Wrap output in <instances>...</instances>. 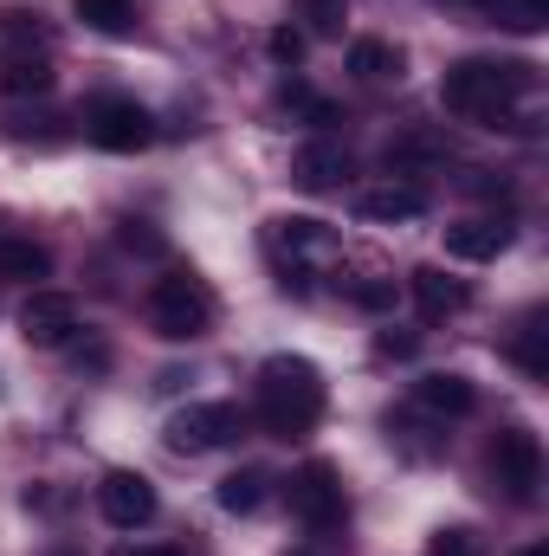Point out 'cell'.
<instances>
[{"label": "cell", "mask_w": 549, "mask_h": 556, "mask_svg": "<svg viewBox=\"0 0 549 556\" xmlns=\"http://www.w3.org/2000/svg\"><path fill=\"white\" fill-rule=\"evenodd\" d=\"M537 98V65L524 59H459L439 78V104L452 117H472L485 130H537L518 104Z\"/></svg>", "instance_id": "cell-1"}, {"label": "cell", "mask_w": 549, "mask_h": 556, "mask_svg": "<svg viewBox=\"0 0 549 556\" xmlns=\"http://www.w3.org/2000/svg\"><path fill=\"white\" fill-rule=\"evenodd\" d=\"M259 420L278 440H304L323 420V376L304 356H266L259 363Z\"/></svg>", "instance_id": "cell-2"}, {"label": "cell", "mask_w": 549, "mask_h": 556, "mask_svg": "<svg viewBox=\"0 0 549 556\" xmlns=\"http://www.w3.org/2000/svg\"><path fill=\"white\" fill-rule=\"evenodd\" d=\"M149 324H155V337H168V343H194V337L214 330V291L194 273L155 278V285H149Z\"/></svg>", "instance_id": "cell-3"}, {"label": "cell", "mask_w": 549, "mask_h": 556, "mask_svg": "<svg viewBox=\"0 0 549 556\" xmlns=\"http://www.w3.org/2000/svg\"><path fill=\"white\" fill-rule=\"evenodd\" d=\"M266 247H272L284 285H291V278L304 285V266L336 260V233H330L323 220H310V214H278V220H266Z\"/></svg>", "instance_id": "cell-4"}, {"label": "cell", "mask_w": 549, "mask_h": 556, "mask_svg": "<svg viewBox=\"0 0 549 556\" xmlns=\"http://www.w3.org/2000/svg\"><path fill=\"white\" fill-rule=\"evenodd\" d=\"M491 479L505 485L511 505H537V485H544V440L531 427H505L491 440Z\"/></svg>", "instance_id": "cell-5"}, {"label": "cell", "mask_w": 549, "mask_h": 556, "mask_svg": "<svg viewBox=\"0 0 549 556\" xmlns=\"http://www.w3.org/2000/svg\"><path fill=\"white\" fill-rule=\"evenodd\" d=\"M291 511H297L310 531H336L343 511H349V498H343V472H336L330 459H304V466L291 472Z\"/></svg>", "instance_id": "cell-6"}, {"label": "cell", "mask_w": 549, "mask_h": 556, "mask_svg": "<svg viewBox=\"0 0 549 556\" xmlns=\"http://www.w3.org/2000/svg\"><path fill=\"white\" fill-rule=\"evenodd\" d=\"M85 137L98 149H111V155H137V149L155 142V117L142 111L137 98H98L85 111Z\"/></svg>", "instance_id": "cell-7"}, {"label": "cell", "mask_w": 549, "mask_h": 556, "mask_svg": "<svg viewBox=\"0 0 549 556\" xmlns=\"http://www.w3.org/2000/svg\"><path fill=\"white\" fill-rule=\"evenodd\" d=\"M240 433V408L233 402H194V408H181V415L168 420V453H214V446H227Z\"/></svg>", "instance_id": "cell-8"}, {"label": "cell", "mask_w": 549, "mask_h": 556, "mask_svg": "<svg viewBox=\"0 0 549 556\" xmlns=\"http://www.w3.org/2000/svg\"><path fill=\"white\" fill-rule=\"evenodd\" d=\"M98 511H104V525H117V531H142L149 518H155V485L142 479V472H104L98 479Z\"/></svg>", "instance_id": "cell-9"}, {"label": "cell", "mask_w": 549, "mask_h": 556, "mask_svg": "<svg viewBox=\"0 0 549 556\" xmlns=\"http://www.w3.org/2000/svg\"><path fill=\"white\" fill-rule=\"evenodd\" d=\"M78 298L72 291H33L26 304H20V337L26 343H39V350H59L72 330H78Z\"/></svg>", "instance_id": "cell-10"}, {"label": "cell", "mask_w": 549, "mask_h": 556, "mask_svg": "<svg viewBox=\"0 0 549 556\" xmlns=\"http://www.w3.org/2000/svg\"><path fill=\"white\" fill-rule=\"evenodd\" d=\"M343 175H349V149L343 142H304L291 155V181L304 194H330V188H343Z\"/></svg>", "instance_id": "cell-11"}, {"label": "cell", "mask_w": 549, "mask_h": 556, "mask_svg": "<svg viewBox=\"0 0 549 556\" xmlns=\"http://www.w3.org/2000/svg\"><path fill=\"white\" fill-rule=\"evenodd\" d=\"M413 408L433 415V420H465L478 408V389H472L465 376H452V369H446V376H420V382H413Z\"/></svg>", "instance_id": "cell-12"}, {"label": "cell", "mask_w": 549, "mask_h": 556, "mask_svg": "<svg viewBox=\"0 0 549 556\" xmlns=\"http://www.w3.org/2000/svg\"><path fill=\"white\" fill-rule=\"evenodd\" d=\"M505 247H511V227H505L498 214H478V220H452V227H446V253H452V260L485 266V260H498Z\"/></svg>", "instance_id": "cell-13"}, {"label": "cell", "mask_w": 549, "mask_h": 556, "mask_svg": "<svg viewBox=\"0 0 549 556\" xmlns=\"http://www.w3.org/2000/svg\"><path fill=\"white\" fill-rule=\"evenodd\" d=\"M408 291H413V304H420V317H426V324L459 317V311L472 304V285H465V278H446L439 266H420V273L408 278Z\"/></svg>", "instance_id": "cell-14"}, {"label": "cell", "mask_w": 549, "mask_h": 556, "mask_svg": "<svg viewBox=\"0 0 549 556\" xmlns=\"http://www.w3.org/2000/svg\"><path fill=\"white\" fill-rule=\"evenodd\" d=\"M356 207H362V220H375V227L420 220V214H426V188H413V181H382V188H369Z\"/></svg>", "instance_id": "cell-15"}, {"label": "cell", "mask_w": 549, "mask_h": 556, "mask_svg": "<svg viewBox=\"0 0 549 556\" xmlns=\"http://www.w3.org/2000/svg\"><path fill=\"white\" fill-rule=\"evenodd\" d=\"M401 46H388V39H356L349 46V72L362 78V85H388V78H401Z\"/></svg>", "instance_id": "cell-16"}, {"label": "cell", "mask_w": 549, "mask_h": 556, "mask_svg": "<svg viewBox=\"0 0 549 556\" xmlns=\"http://www.w3.org/2000/svg\"><path fill=\"white\" fill-rule=\"evenodd\" d=\"M511 363L531 376V382H549V330H544V311L524 317V330L511 337Z\"/></svg>", "instance_id": "cell-17"}, {"label": "cell", "mask_w": 549, "mask_h": 556, "mask_svg": "<svg viewBox=\"0 0 549 556\" xmlns=\"http://www.w3.org/2000/svg\"><path fill=\"white\" fill-rule=\"evenodd\" d=\"M266 485H272V479H266L259 466H240V472H227V479H220V511H233V518L259 511V505H266Z\"/></svg>", "instance_id": "cell-18"}, {"label": "cell", "mask_w": 549, "mask_h": 556, "mask_svg": "<svg viewBox=\"0 0 549 556\" xmlns=\"http://www.w3.org/2000/svg\"><path fill=\"white\" fill-rule=\"evenodd\" d=\"M446 155V142L433 137V130H408V137L388 142V168L395 175H413V168H426V162H439Z\"/></svg>", "instance_id": "cell-19"}, {"label": "cell", "mask_w": 549, "mask_h": 556, "mask_svg": "<svg viewBox=\"0 0 549 556\" xmlns=\"http://www.w3.org/2000/svg\"><path fill=\"white\" fill-rule=\"evenodd\" d=\"M52 253L39 240H0V278H46Z\"/></svg>", "instance_id": "cell-20"}, {"label": "cell", "mask_w": 549, "mask_h": 556, "mask_svg": "<svg viewBox=\"0 0 549 556\" xmlns=\"http://www.w3.org/2000/svg\"><path fill=\"white\" fill-rule=\"evenodd\" d=\"M0 85H7L13 98H39V91H52V65H46L39 52H20V59L0 72Z\"/></svg>", "instance_id": "cell-21"}, {"label": "cell", "mask_w": 549, "mask_h": 556, "mask_svg": "<svg viewBox=\"0 0 549 556\" xmlns=\"http://www.w3.org/2000/svg\"><path fill=\"white\" fill-rule=\"evenodd\" d=\"M72 7H78V20L91 33H130L137 26V7L130 0H72Z\"/></svg>", "instance_id": "cell-22"}, {"label": "cell", "mask_w": 549, "mask_h": 556, "mask_svg": "<svg viewBox=\"0 0 549 556\" xmlns=\"http://www.w3.org/2000/svg\"><path fill=\"white\" fill-rule=\"evenodd\" d=\"M485 20H498L511 33H537V26H549V0H491Z\"/></svg>", "instance_id": "cell-23"}, {"label": "cell", "mask_w": 549, "mask_h": 556, "mask_svg": "<svg viewBox=\"0 0 549 556\" xmlns=\"http://www.w3.org/2000/svg\"><path fill=\"white\" fill-rule=\"evenodd\" d=\"M426 556H485V538H478V531H465V525H446V531H433Z\"/></svg>", "instance_id": "cell-24"}, {"label": "cell", "mask_w": 549, "mask_h": 556, "mask_svg": "<svg viewBox=\"0 0 549 556\" xmlns=\"http://www.w3.org/2000/svg\"><path fill=\"white\" fill-rule=\"evenodd\" d=\"M0 33L26 52V46H46V26H39V13H26V7H7L0 13Z\"/></svg>", "instance_id": "cell-25"}, {"label": "cell", "mask_w": 549, "mask_h": 556, "mask_svg": "<svg viewBox=\"0 0 549 556\" xmlns=\"http://www.w3.org/2000/svg\"><path fill=\"white\" fill-rule=\"evenodd\" d=\"M349 304H362V311H395V278H356V285H349Z\"/></svg>", "instance_id": "cell-26"}, {"label": "cell", "mask_w": 549, "mask_h": 556, "mask_svg": "<svg viewBox=\"0 0 549 556\" xmlns=\"http://www.w3.org/2000/svg\"><path fill=\"white\" fill-rule=\"evenodd\" d=\"M117 240H124L130 253H162V233H149V220H124Z\"/></svg>", "instance_id": "cell-27"}, {"label": "cell", "mask_w": 549, "mask_h": 556, "mask_svg": "<svg viewBox=\"0 0 549 556\" xmlns=\"http://www.w3.org/2000/svg\"><path fill=\"white\" fill-rule=\"evenodd\" d=\"M304 13H310V33H336L343 26V0H304Z\"/></svg>", "instance_id": "cell-28"}, {"label": "cell", "mask_w": 549, "mask_h": 556, "mask_svg": "<svg viewBox=\"0 0 549 556\" xmlns=\"http://www.w3.org/2000/svg\"><path fill=\"white\" fill-rule=\"evenodd\" d=\"M266 46H272V59H278V65H297V59H304V33H291V26H278V33L266 39Z\"/></svg>", "instance_id": "cell-29"}, {"label": "cell", "mask_w": 549, "mask_h": 556, "mask_svg": "<svg viewBox=\"0 0 549 556\" xmlns=\"http://www.w3.org/2000/svg\"><path fill=\"white\" fill-rule=\"evenodd\" d=\"M413 350H420L413 330H382V337H375V356H413Z\"/></svg>", "instance_id": "cell-30"}, {"label": "cell", "mask_w": 549, "mask_h": 556, "mask_svg": "<svg viewBox=\"0 0 549 556\" xmlns=\"http://www.w3.org/2000/svg\"><path fill=\"white\" fill-rule=\"evenodd\" d=\"M117 556H181L175 544H117Z\"/></svg>", "instance_id": "cell-31"}, {"label": "cell", "mask_w": 549, "mask_h": 556, "mask_svg": "<svg viewBox=\"0 0 549 556\" xmlns=\"http://www.w3.org/2000/svg\"><path fill=\"white\" fill-rule=\"evenodd\" d=\"M439 7H452V13H478V20H485V7H491V0H439Z\"/></svg>", "instance_id": "cell-32"}, {"label": "cell", "mask_w": 549, "mask_h": 556, "mask_svg": "<svg viewBox=\"0 0 549 556\" xmlns=\"http://www.w3.org/2000/svg\"><path fill=\"white\" fill-rule=\"evenodd\" d=\"M518 556H549V551H544V544H524V551H518Z\"/></svg>", "instance_id": "cell-33"}]
</instances>
